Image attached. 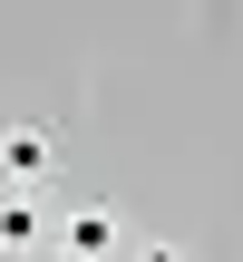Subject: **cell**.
<instances>
[{"instance_id": "6da1fadb", "label": "cell", "mask_w": 243, "mask_h": 262, "mask_svg": "<svg viewBox=\"0 0 243 262\" xmlns=\"http://www.w3.org/2000/svg\"><path fill=\"white\" fill-rule=\"evenodd\" d=\"M117 243H127V224H117L107 204H78V214L58 224V253H68V262H107Z\"/></svg>"}, {"instance_id": "7a4b0ae2", "label": "cell", "mask_w": 243, "mask_h": 262, "mask_svg": "<svg viewBox=\"0 0 243 262\" xmlns=\"http://www.w3.org/2000/svg\"><path fill=\"white\" fill-rule=\"evenodd\" d=\"M49 165H58V146L39 136V126H0V175L29 194V185H49Z\"/></svg>"}, {"instance_id": "3957f363", "label": "cell", "mask_w": 243, "mask_h": 262, "mask_svg": "<svg viewBox=\"0 0 243 262\" xmlns=\"http://www.w3.org/2000/svg\"><path fill=\"white\" fill-rule=\"evenodd\" d=\"M39 243H49L39 194H0V253H39Z\"/></svg>"}, {"instance_id": "277c9868", "label": "cell", "mask_w": 243, "mask_h": 262, "mask_svg": "<svg viewBox=\"0 0 243 262\" xmlns=\"http://www.w3.org/2000/svg\"><path fill=\"white\" fill-rule=\"evenodd\" d=\"M136 262H185V253H175V243H136Z\"/></svg>"}]
</instances>
